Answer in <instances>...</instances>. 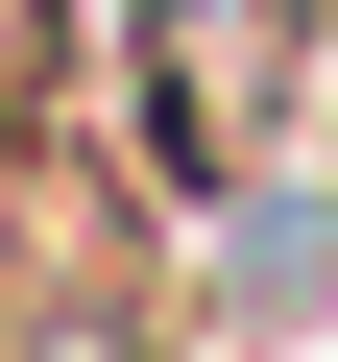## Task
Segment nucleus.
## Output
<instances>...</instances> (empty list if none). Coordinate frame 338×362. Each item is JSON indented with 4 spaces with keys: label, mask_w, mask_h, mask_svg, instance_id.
<instances>
[{
    "label": "nucleus",
    "mask_w": 338,
    "mask_h": 362,
    "mask_svg": "<svg viewBox=\"0 0 338 362\" xmlns=\"http://www.w3.org/2000/svg\"><path fill=\"white\" fill-rule=\"evenodd\" d=\"M145 25V145L194 169H266V121H290V0H121Z\"/></svg>",
    "instance_id": "obj_1"
},
{
    "label": "nucleus",
    "mask_w": 338,
    "mask_h": 362,
    "mask_svg": "<svg viewBox=\"0 0 338 362\" xmlns=\"http://www.w3.org/2000/svg\"><path fill=\"white\" fill-rule=\"evenodd\" d=\"M49 49H73V0H0V145L49 121Z\"/></svg>",
    "instance_id": "obj_2"
}]
</instances>
